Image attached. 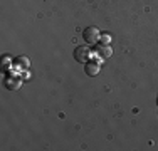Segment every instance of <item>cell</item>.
Wrapping results in <instances>:
<instances>
[{
    "mask_svg": "<svg viewBox=\"0 0 158 151\" xmlns=\"http://www.w3.org/2000/svg\"><path fill=\"white\" fill-rule=\"evenodd\" d=\"M91 57H93V52L88 45H77V47L74 49V59H76L77 62L86 64V62L91 60Z\"/></svg>",
    "mask_w": 158,
    "mask_h": 151,
    "instance_id": "1",
    "label": "cell"
},
{
    "mask_svg": "<svg viewBox=\"0 0 158 151\" xmlns=\"http://www.w3.org/2000/svg\"><path fill=\"white\" fill-rule=\"evenodd\" d=\"M82 39L86 40V44H91V45L98 44V40L101 39V32H99V29L94 27V25H91V27H86V29H84V32H82Z\"/></svg>",
    "mask_w": 158,
    "mask_h": 151,
    "instance_id": "2",
    "label": "cell"
},
{
    "mask_svg": "<svg viewBox=\"0 0 158 151\" xmlns=\"http://www.w3.org/2000/svg\"><path fill=\"white\" fill-rule=\"evenodd\" d=\"M3 84H5V88L9 91H19L22 86V79L19 77V76H9V77L3 81Z\"/></svg>",
    "mask_w": 158,
    "mask_h": 151,
    "instance_id": "3",
    "label": "cell"
},
{
    "mask_svg": "<svg viewBox=\"0 0 158 151\" xmlns=\"http://www.w3.org/2000/svg\"><path fill=\"white\" fill-rule=\"evenodd\" d=\"M94 52L98 55H99L101 59H110L111 57V54H113V51H111V47L110 45H104V44H101V45H96V49H94Z\"/></svg>",
    "mask_w": 158,
    "mask_h": 151,
    "instance_id": "4",
    "label": "cell"
},
{
    "mask_svg": "<svg viewBox=\"0 0 158 151\" xmlns=\"http://www.w3.org/2000/svg\"><path fill=\"white\" fill-rule=\"evenodd\" d=\"M84 71H86V74H88V76H93V77H94V76L99 74L101 66H99V62H94V60H89V62H86Z\"/></svg>",
    "mask_w": 158,
    "mask_h": 151,
    "instance_id": "5",
    "label": "cell"
},
{
    "mask_svg": "<svg viewBox=\"0 0 158 151\" xmlns=\"http://www.w3.org/2000/svg\"><path fill=\"white\" fill-rule=\"evenodd\" d=\"M14 66L19 67L20 71H27L29 67H31V60L29 57H24V55H19V57L14 60Z\"/></svg>",
    "mask_w": 158,
    "mask_h": 151,
    "instance_id": "6",
    "label": "cell"
},
{
    "mask_svg": "<svg viewBox=\"0 0 158 151\" xmlns=\"http://www.w3.org/2000/svg\"><path fill=\"white\" fill-rule=\"evenodd\" d=\"M10 64H12L10 57H9V55H3V57H2V69H3V71H7V69L10 67Z\"/></svg>",
    "mask_w": 158,
    "mask_h": 151,
    "instance_id": "7",
    "label": "cell"
},
{
    "mask_svg": "<svg viewBox=\"0 0 158 151\" xmlns=\"http://www.w3.org/2000/svg\"><path fill=\"white\" fill-rule=\"evenodd\" d=\"M156 104H158V97H156Z\"/></svg>",
    "mask_w": 158,
    "mask_h": 151,
    "instance_id": "8",
    "label": "cell"
}]
</instances>
